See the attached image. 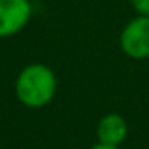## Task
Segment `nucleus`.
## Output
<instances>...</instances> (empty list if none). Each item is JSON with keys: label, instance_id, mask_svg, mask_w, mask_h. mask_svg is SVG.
Wrapping results in <instances>:
<instances>
[{"label": "nucleus", "instance_id": "obj_2", "mask_svg": "<svg viewBox=\"0 0 149 149\" xmlns=\"http://www.w3.org/2000/svg\"><path fill=\"white\" fill-rule=\"evenodd\" d=\"M119 47L132 60L149 58V16L137 14L119 33Z\"/></svg>", "mask_w": 149, "mask_h": 149}, {"label": "nucleus", "instance_id": "obj_5", "mask_svg": "<svg viewBox=\"0 0 149 149\" xmlns=\"http://www.w3.org/2000/svg\"><path fill=\"white\" fill-rule=\"evenodd\" d=\"M133 11L140 16H149V0H130Z\"/></svg>", "mask_w": 149, "mask_h": 149}, {"label": "nucleus", "instance_id": "obj_1", "mask_svg": "<svg viewBox=\"0 0 149 149\" xmlns=\"http://www.w3.org/2000/svg\"><path fill=\"white\" fill-rule=\"evenodd\" d=\"M56 88L58 81L54 72L44 63H30L23 67L14 81L16 98L28 109H40L51 104Z\"/></svg>", "mask_w": 149, "mask_h": 149}, {"label": "nucleus", "instance_id": "obj_3", "mask_svg": "<svg viewBox=\"0 0 149 149\" xmlns=\"http://www.w3.org/2000/svg\"><path fill=\"white\" fill-rule=\"evenodd\" d=\"M32 18L30 0H0V39L19 33Z\"/></svg>", "mask_w": 149, "mask_h": 149}, {"label": "nucleus", "instance_id": "obj_4", "mask_svg": "<svg viewBox=\"0 0 149 149\" xmlns=\"http://www.w3.org/2000/svg\"><path fill=\"white\" fill-rule=\"evenodd\" d=\"M128 137V123L118 112H109L100 118L97 125V139L98 142L121 146Z\"/></svg>", "mask_w": 149, "mask_h": 149}, {"label": "nucleus", "instance_id": "obj_6", "mask_svg": "<svg viewBox=\"0 0 149 149\" xmlns=\"http://www.w3.org/2000/svg\"><path fill=\"white\" fill-rule=\"evenodd\" d=\"M90 149H119V146H111V144H104V142H98V144L91 146Z\"/></svg>", "mask_w": 149, "mask_h": 149}]
</instances>
